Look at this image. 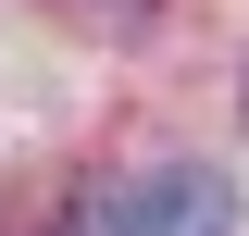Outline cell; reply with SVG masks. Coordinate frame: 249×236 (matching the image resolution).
Masks as SVG:
<instances>
[{
  "label": "cell",
  "mask_w": 249,
  "mask_h": 236,
  "mask_svg": "<svg viewBox=\"0 0 249 236\" xmlns=\"http://www.w3.org/2000/svg\"><path fill=\"white\" fill-rule=\"evenodd\" d=\"M112 236H237V186L212 162H162V174L112 186Z\"/></svg>",
  "instance_id": "cell-1"
}]
</instances>
